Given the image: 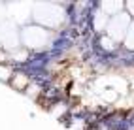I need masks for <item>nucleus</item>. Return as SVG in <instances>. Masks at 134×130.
<instances>
[{"label":"nucleus","mask_w":134,"mask_h":130,"mask_svg":"<svg viewBox=\"0 0 134 130\" xmlns=\"http://www.w3.org/2000/svg\"><path fill=\"white\" fill-rule=\"evenodd\" d=\"M32 17L34 25H38V27L57 28L64 21V10L59 4H36L32 10Z\"/></svg>","instance_id":"f257e3e1"},{"label":"nucleus","mask_w":134,"mask_h":130,"mask_svg":"<svg viewBox=\"0 0 134 130\" xmlns=\"http://www.w3.org/2000/svg\"><path fill=\"white\" fill-rule=\"evenodd\" d=\"M21 42L26 49H42L47 45L49 42V32L43 28V27H38V25H29V27H23L21 30Z\"/></svg>","instance_id":"f03ea898"},{"label":"nucleus","mask_w":134,"mask_h":130,"mask_svg":"<svg viewBox=\"0 0 134 130\" xmlns=\"http://www.w3.org/2000/svg\"><path fill=\"white\" fill-rule=\"evenodd\" d=\"M130 15L127 11H121L117 15H113L108 19V25H106V36H110L113 42H123L125 40V34H127L129 27H130Z\"/></svg>","instance_id":"7ed1b4c3"},{"label":"nucleus","mask_w":134,"mask_h":130,"mask_svg":"<svg viewBox=\"0 0 134 130\" xmlns=\"http://www.w3.org/2000/svg\"><path fill=\"white\" fill-rule=\"evenodd\" d=\"M123 43H125V47H127V49L130 51V53H134V21L130 23V27H129L127 34H125Z\"/></svg>","instance_id":"20e7f679"},{"label":"nucleus","mask_w":134,"mask_h":130,"mask_svg":"<svg viewBox=\"0 0 134 130\" xmlns=\"http://www.w3.org/2000/svg\"><path fill=\"white\" fill-rule=\"evenodd\" d=\"M13 68L12 66H8V64H0V79L2 81H12V77H13Z\"/></svg>","instance_id":"39448f33"},{"label":"nucleus","mask_w":134,"mask_h":130,"mask_svg":"<svg viewBox=\"0 0 134 130\" xmlns=\"http://www.w3.org/2000/svg\"><path fill=\"white\" fill-rule=\"evenodd\" d=\"M100 45L106 51H115V49H117V42H113L110 36H106V34H104V36H100Z\"/></svg>","instance_id":"423d86ee"},{"label":"nucleus","mask_w":134,"mask_h":130,"mask_svg":"<svg viewBox=\"0 0 134 130\" xmlns=\"http://www.w3.org/2000/svg\"><path fill=\"white\" fill-rule=\"evenodd\" d=\"M125 11H127V13L130 15V19L134 21V0H132V2H127V4H125Z\"/></svg>","instance_id":"0eeeda50"}]
</instances>
